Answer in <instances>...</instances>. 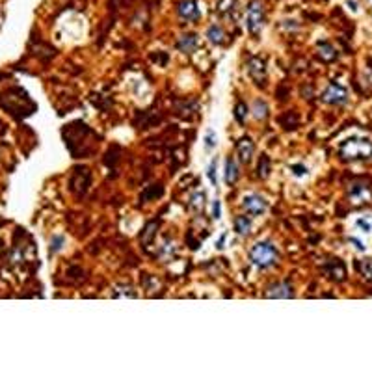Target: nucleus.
<instances>
[{"label": "nucleus", "mask_w": 372, "mask_h": 372, "mask_svg": "<svg viewBox=\"0 0 372 372\" xmlns=\"http://www.w3.org/2000/svg\"><path fill=\"white\" fill-rule=\"evenodd\" d=\"M250 259L255 266H259L261 270H266L277 263L279 251L270 240H263V242H257L250 250Z\"/></svg>", "instance_id": "1"}, {"label": "nucleus", "mask_w": 372, "mask_h": 372, "mask_svg": "<svg viewBox=\"0 0 372 372\" xmlns=\"http://www.w3.org/2000/svg\"><path fill=\"white\" fill-rule=\"evenodd\" d=\"M341 157L346 160H359V158H368L372 157V143L367 140H359V138H352L341 145L339 149Z\"/></svg>", "instance_id": "2"}, {"label": "nucleus", "mask_w": 372, "mask_h": 372, "mask_svg": "<svg viewBox=\"0 0 372 372\" xmlns=\"http://www.w3.org/2000/svg\"><path fill=\"white\" fill-rule=\"evenodd\" d=\"M246 25L251 34L257 35L265 26V8L261 0H251L248 4V15H246Z\"/></svg>", "instance_id": "3"}, {"label": "nucleus", "mask_w": 372, "mask_h": 372, "mask_svg": "<svg viewBox=\"0 0 372 372\" xmlns=\"http://www.w3.org/2000/svg\"><path fill=\"white\" fill-rule=\"evenodd\" d=\"M322 101H324V103H328V104H337V106H341V104H344L348 101L346 88H343L341 84L331 82L328 88L324 89Z\"/></svg>", "instance_id": "4"}, {"label": "nucleus", "mask_w": 372, "mask_h": 372, "mask_svg": "<svg viewBox=\"0 0 372 372\" xmlns=\"http://www.w3.org/2000/svg\"><path fill=\"white\" fill-rule=\"evenodd\" d=\"M242 207H244V211L248 212V214L261 216V214H265V212H266V209H268V203H266L265 197H261L259 194H251V196H248L244 199Z\"/></svg>", "instance_id": "5"}, {"label": "nucleus", "mask_w": 372, "mask_h": 372, "mask_svg": "<svg viewBox=\"0 0 372 372\" xmlns=\"http://www.w3.org/2000/svg\"><path fill=\"white\" fill-rule=\"evenodd\" d=\"M177 15L186 23H194L199 19V8H197L196 0H181L177 4Z\"/></svg>", "instance_id": "6"}, {"label": "nucleus", "mask_w": 372, "mask_h": 372, "mask_svg": "<svg viewBox=\"0 0 372 372\" xmlns=\"http://www.w3.org/2000/svg\"><path fill=\"white\" fill-rule=\"evenodd\" d=\"M248 71H250L251 79L255 80L257 84H265L266 80V64L265 60L259 58V56H255V58H251L250 62H248Z\"/></svg>", "instance_id": "7"}, {"label": "nucleus", "mask_w": 372, "mask_h": 372, "mask_svg": "<svg viewBox=\"0 0 372 372\" xmlns=\"http://www.w3.org/2000/svg\"><path fill=\"white\" fill-rule=\"evenodd\" d=\"M197 47H199V38L196 34H184L177 41V49L184 54H192Z\"/></svg>", "instance_id": "8"}, {"label": "nucleus", "mask_w": 372, "mask_h": 372, "mask_svg": "<svg viewBox=\"0 0 372 372\" xmlns=\"http://www.w3.org/2000/svg\"><path fill=\"white\" fill-rule=\"evenodd\" d=\"M294 296V289L290 283H277L274 287H270L268 292H266V298H292Z\"/></svg>", "instance_id": "9"}, {"label": "nucleus", "mask_w": 372, "mask_h": 372, "mask_svg": "<svg viewBox=\"0 0 372 372\" xmlns=\"http://www.w3.org/2000/svg\"><path fill=\"white\" fill-rule=\"evenodd\" d=\"M253 142H251V138L244 136L242 140L238 142V145H236V151H238V157H240V162L242 164H248V162L251 160V157H253Z\"/></svg>", "instance_id": "10"}, {"label": "nucleus", "mask_w": 372, "mask_h": 372, "mask_svg": "<svg viewBox=\"0 0 372 372\" xmlns=\"http://www.w3.org/2000/svg\"><path fill=\"white\" fill-rule=\"evenodd\" d=\"M350 201L354 203H361V201L370 199V188L365 186V182H356V184L350 188Z\"/></svg>", "instance_id": "11"}, {"label": "nucleus", "mask_w": 372, "mask_h": 372, "mask_svg": "<svg viewBox=\"0 0 372 372\" xmlns=\"http://www.w3.org/2000/svg\"><path fill=\"white\" fill-rule=\"evenodd\" d=\"M324 270H326V274L331 279H335V281H341V279H344V275H346V268H344V265L341 261H331V263H328V265L324 266Z\"/></svg>", "instance_id": "12"}, {"label": "nucleus", "mask_w": 372, "mask_h": 372, "mask_svg": "<svg viewBox=\"0 0 372 372\" xmlns=\"http://www.w3.org/2000/svg\"><path fill=\"white\" fill-rule=\"evenodd\" d=\"M226 181L227 184H233V182L238 181V164L233 157H227L226 160Z\"/></svg>", "instance_id": "13"}, {"label": "nucleus", "mask_w": 372, "mask_h": 372, "mask_svg": "<svg viewBox=\"0 0 372 372\" xmlns=\"http://www.w3.org/2000/svg\"><path fill=\"white\" fill-rule=\"evenodd\" d=\"M317 50H319L320 60H324V62H335V60H337V50H335V47L326 43V41H324V43H319Z\"/></svg>", "instance_id": "14"}, {"label": "nucleus", "mask_w": 372, "mask_h": 372, "mask_svg": "<svg viewBox=\"0 0 372 372\" xmlns=\"http://www.w3.org/2000/svg\"><path fill=\"white\" fill-rule=\"evenodd\" d=\"M157 231H158V221H149L145 226V229L142 231V244L149 246L153 240L157 238Z\"/></svg>", "instance_id": "15"}, {"label": "nucleus", "mask_w": 372, "mask_h": 372, "mask_svg": "<svg viewBox=\"0 0 372 372\" xmlns=\"http://www.w3.org/2000/svg\"><path fill=\"white\" fill-rule=\"evenodd\" d=\"M205 201H207V196L205 192H196V194H192L190 196V201H188V205H190L192 211H203L205 209Z\"/></svg>", "instance_id": "16"}, {"label": "nucleus", "mask_w": 372, "mask_h": 372, "mask_svg": "<svg viewBox=\"0 0 372 372\" xmlns=\"http://www.w3.org/2000/svg\"><path fill=\"white\" fill-rule=\"evenodd\" d=\"M236 6V0H218L216 2V11L220 17H229L231 11L235 10Z\"/></svg>", "instance_id": "17"}, {"label": "nucleus", "mask_w": 372, "mask_h": 372, "mask_svg": "<svg viewBox=\"0 0 372 372\" xmlns=\"http://www.w3.org/2000/svg\"><path fill=\"white\" fill-rule=\"evenodd\" d=\"M207 35H209V40H211V43L214 45H221L224 43V40H226V35H224V30L220 28V26H209V30H207Z\"/></svg>", "instance_id": "18"}, {"label": "nucleus", "mask_w": 372, "mask_h": 372, "mask_svg": "<svg viewBox=\"0 0 372 372\" xmlns=\"http://www.w3.org/2000/svg\"><path fill=\"white\" fill-rule=\"evenodd\" d=\"M235 231L238 233V235H242V236H246V235H250V231H251V221L246 218V216H238L235 220Z\"/></svg>", "instance_id": "19"}, {"label": "nucleus", "mask_w": 372, "mask_h": 372, "mask_svg": "<svg viewBox=\"0 0 372 372\" xmlns=\"http://www.w3.org/2000/svg\"><path fill=\"white\" fill-rule=\"evenodd\" d=\"M270 173V158L266 155H261L259 158V166H257V175L259 179H266Z\"/></svg>", "instance_id": "20"}, {"label": "nucleus", "mask_w": 372, "mask_h": 372, "mask_svg": "<svg viewBox=\"0 0 372 372\" xmlns=\"http://www.w3.org/2000/svg\"><path fill=\"white\" fill-rule=\"evenodd\" d=\"M112 296L119 298V296H131V298H136V290L133 287H128V285H118L116 289H114Z\"/></svg>", "instance_id": "21"}, {"label": "nucleus", "mask_w": 372, "mask_h": 372, "mask_svg": "<svg viewBox=\"0 0 372 372\" xmlns=\"http://www.w3.org/2000/svg\"><path fill=\"white\" fill-rule=\"evenodd\" d=\"M253 114L257 119H265L266 116H268V104H266L265 101H257L253 108Z\"/></svg>", "instance_id": "22"}, {"label": "nucleus", "mask_w": 372, "mask_h": 372, "mask_svg": "<svg viewBox=\"0 0 372 372\" xmlns=\"http://www.w3.org/2000/svg\"><path fill=\"white\" fill-rule=\"evenodd\" d=\"M359 272L365 275V279L372 281V259H365L359 263Z\"/></svg>", "instance_id": "23"}, {"label": "nucleus", "mask_w": 372, "mask_h": 372, "mask_svg": "<svg viewBox=\"0 0 372 372\" xmlns=\"http://www.w3.org/2000/svg\"><path fill=\"white\" fill-rule=\"evenodd\" d=\"M246 116H248V106L246 103H236L235 106V118L238 123H244L246 121Z\"/></svg>", "instance_id": "24"}, {"label": "nucleus", "mask_w": 372, "mask_h": 372, "mask_svg": "<svg viewBox=\"0 0 372 372\" xmlns=\"http://www.w3.org/2000/svg\"><path fill=\"white\" fill-rule=\"evenodd\" d=\"M64 246V236H54L52 240H50V246H49V251H50V255H54V253H58V250Z\"/></svg>", "instance_id": "25"}, {"label": "nucleus", "mask_w": 372, "mask_h": 372, "mask_svg": "<svg viewBox=\"0 0 372 372\" xmlns=\"http://www.w3.org/2000/svg\"><path fill=\"white\" fill-rule=\"evenodd\" d=\"M207 173H209V179H211L212 184H218V177H216V160L211 162V166H209Z\"/></svg>", "instance_id": "26"}, {"label": "nucleus", "mask_w": 372, "mask_h": 372, "mask_svg": "<svg viewBox=\"0 0 372 372\" xmlns=\"http://www.w3.org/2000/svg\"><path fill=\"white\" fill-rule=\"evenodd\" d=\"M205 143H207V147H209V149L216 145V134H214V131H207V134H205Z\"/></svg>", "instance_id": "27"}, {"label": "nucleus", "mask_w": 372, "mask_h": 372, "mask_svg": "<svg viewBox=\"0 0 372 372\" xmlns=\"http://www.w3.org/2000/svg\"><path fill=\"white\" fill-rule=\"evenodd\" d=\"M220 201H214V205H212V216H214L216 220H218V218H220Z\"/></svg>", "instance_id": "28"}, {"label": "nucleus", "mask_w": 372, "mask_h": 372, "mask_svg": "<svg viewBox=\"0 0 372 372\" xmlns=\"http://www.w3.org/2000/svg\"><path fill=\"white\" fill-rule=\"evenodd\" d=\"M358 226L361 227V229H365V231H370V224H368L367 220H358Z\"/></svg>", "instance_id": "29"}, {"label": "nucleus", "mask_w": 372, "mask_h": 372, "mask_svg": "<svg viewBox=\"0 0 372 372\" xmlns=\"http://www.w3.org/2000/svg\"><path fill=\"white\" fill-rule=\"evenodd\" d=\"M368 2H370V4H372V0H368Z\"/></svg>", "instance_id": "30"}]
</instances>
